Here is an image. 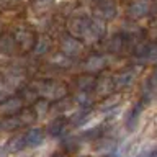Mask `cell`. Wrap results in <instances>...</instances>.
Masks as SVG:
<instances>
[{
  "instance_id": "1",
  "label": "cell",
  "mask_w": 157,
  "mask_h": 157,
  "mask_svg": "<svg viewBox=\"0 0 157 157\" xmlns=\"http://www.w3.org/2000/svg\"><path fill=\"white\" fill-rule=\"evenodd\" d=\"M147 10H149V5H147L144 0H139V2H136V3L131 5L129 12L134 15V17H142V15L147 13Z\"/></svg>"
},
{
  "instance_id": "2",
  "label": "cell",
  "mask_w": 157,
  "mask_h": 157,
  "mask_svg": "<svg viewBox=\"0 0 157 157\" xmlns=\"http://www.w3.org/2000/svg\"><path fill=\"white\" fill-rule=\"evenodd\" d=\"M25 141H26L29 146H38L39 142L43 141V134H41V131H39V129H33V131H29L28 134L25 136Z\"/></svg>"
},
{
  "instance_id": "3",
  "label": "cell",
  "mask_w": 157,
  "mask_h": 157,
  "mask_svg": "<svg viewBox=\"0 0 157 157\" xmlns=\"http://www.w3.org/2000/svg\"><path fill=\"white\" fill-rule=\"evenodd\" d=\"M64 49H66V52L74 54V52L80 51V44H78L75 39H67V41L64 43Z\"/></svg>"
}]
</instances>
